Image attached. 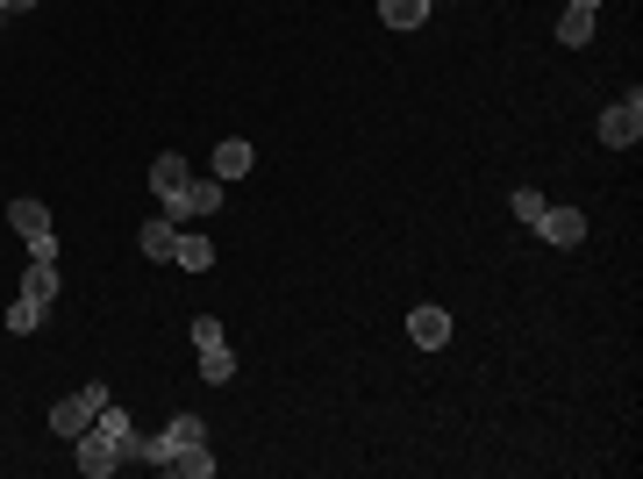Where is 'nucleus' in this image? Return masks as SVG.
<instances>
[{"mask_svg":"<svg viewBox=\"0 0 643 479\" xmlns=\"http://www.w3.org/2000/svg\"><path fill=\"white\" fill-rule=\"evenodd\" d=\"M101 408H108V387H101V379H86L79 394H65V401H58V408H51V429H58V437H65V444H72V437H79V429L93 423V415H101Z\"/></svg>","mask_w":643,"mask_h":479,"instance_id":"f03ea898","label":"nucleus"},{"mask_svg":"<svg viewBox=\"0 0 643 479\" xmlns=\"http://www.w3.org/2000/svg\"><path fill=\"white\" fill-rule=\"evenodd\" d=\"M29 257H36V265H58V229H51V237H36Z\"/></svg>","mask_w":643,"mask_h":479,"instance_id":"412c9836","label":"nucleus"},{"mask_svg":"<svg viewBox=\"0 0 643 479\" xmlns=\"http://www.w3.org/2000/svg\"><path fill=\"white\" fill-rule=\"evenodd\" d=\"M193 343H201V351H207V343H222V323H215V315H193Z\"/></svg>","mask_w":643,"mask_h":479,"instance_id":"aec40b11","label":"nucleus"},{"mask_svg":"<svg viewBox=\"0 0 643 479\" xmlns=\"http://www.w3.org/2000/svg\"><path fill=\"white\" fill-rule=\"evenodd\" d=\"M36 323H43V308H36L29 293H15V301H8V329H15V337H29Z\"/></svg>","mask_w":643,"mask_h":479,"instance_id":"a211bd4d","label":"nucleus"},{"mask_svg":"<svg viewBox=\"0 0 643 479\" xmlns=\"http://www.w3.org/2000/svg\"><path fill=\"white\" fill-rule=\"evenodd\" d=\"M179 179H187V157H179V151H165V157H151V193H157V201H165V193H172V187H179Z\"/></svg>","mask_w":643,"mask_h":479,"instance_id":"dca6fc26","label":"nucleus"},{"mask_svg":"<svg viewBox=\"0 0 643 479\" xmlns=\"http://www.w3.org/2000/svg\"><path fill=\"white\" fill-rule=\"evenodd\" d=\"M165 472H187V479H207V472H215V458H207V444H187V451H179V458L165 465Z\"/></svg>","mask_w":643,"mask_h":479,"instance_id":"f3484780","label":"nucleus"},{"mask_svg":"<svg viewBox=\"0 0 643 479\" xmlns=\"http://www.w3.org/2000/svg\"><path fill=\"white\" fill-rule=\"evenodd\" d=\"M0 8H8V15H29V8H36V0H0Z\"/></svg>","mask_w":643,"mask_h":479,"instance_id":"4be33fe9","label":"nucleus"},{"mask_svg":"<svg viewBox=\"0 0 643 479\" xmlns=\"http://www.w3.org/2000/svg\"><path fill=\"white\" fill-rule=\"evenodd\" d=\"M407 343H415V351H443V343H451V315L443 308H415L407 315Z\"/></svg>","mask_w":643,"mask_h":479,"instance_id":"423d86ee","label":"nucleus"},{"mask_svg":"<svg viewBox=\"0 0 643 479\" xmlns=\"http://www.w3.org/2000/svg\"><path fill=\"white\" fill-rule=\"evenodd\" d=\"M8 223H15V237H22V243H36V237H51V207L22 193V201H8Z\"/></svg>","mask_w":643,"mask_h":479,"instance_id":"6e6552de","label":"nucleus"},{"mask_svg":"<svg viewBox=\"0 0 643 479\" xmlns=\"http://www.w3.org/2000/svg\"><path fill=\"white\" fill-rule=\"evenodd\" d=\"M572 8H601V0H572Z\"/></svg>","mask_w":643,"mask_h":479,"instance_id":"5701e85b","label":"nucleus"},{"mask_svg":"<svg viewBox=\"0 0 643 479\" xmlns=\"http://www.w3.org/2000/svg\"><path fill=\"white\" fill-rule=\"evenodd\" d=\"M72 444H79V472L86 479H108V472H115V444H101V437H93V429H79V437H72Z\"/></svg>","mask_w":643,"mask_h":479,"instance_id":"1a4fd4ad","label":"nucleus"},{"mask_svg":"<svg viewBox=\"0 0 643 479\" xmlns=\"http://www.w3.org/2000/svg\"><path fill=\"white\" fill-rule=\"evenodd\" d=\"M143 257H157V265H172V243H179V223H172V215H157V223H143Z\"/></svg>","mask_w":643,"mask_h":479,"instance_id":"9b49d317","label":"nucleus"},{"mask_svg":"<svg viewBox=\"0 0 643 479\" xmlns=\"http://www.w3.org/2000/svg\"><path fill=\"white\" fill-rule=\"evenodd\" d=\"M0 22H8V8H0Z\"/></svg>","mask_w":643,"mask_h":479,"instance_id":"b1692460","label":"nucleus"},{"mask_svg":"<svg viewBox=\"0 0 643 479\" xmlns=\"http://www.w3.org/2000/svg\"><path fill=\"white\" fill-rule=\"evenodd\" d=\"M537 237L558 243V251H572V243H587V215H579V207H543V215H537Z\"/></svg>","mask_w":643,"mask_h":479,"instance_id":"20e7f679","label":"nucleus"},{"mask_svg":"<svg viewBox=\"0 0 643 479\" xmlns=\"http://www.w3.org/2000/svg\"><path fill=\"white\" fill-rule=\"evenodd\" d=\"M558 43H565V51L593 43V8H565V15H558Z\"/></svg>","mask_w":643,"mask_h":479,"instance_id":"2eb2a0df","label":"nucleus"},{"mask_svg":"<svg viewBox=\"0 0 643 479\" xmlns=\"http://www.w3.org/2000/svg\"><path fill=\"white\" fill-rule=\"evenodd\" d=\"M379 22H387V29H423L429 0H379Z\"/></svg>","mask_w":643,"mask_h":479,"instance_id":"f8f14e48","label":"nucleus"},{"mask_svg":"<svg viewBox=\"0 0 643 479\" xmlns=\"http://www.w3.org/2000/svg\"><path fill=\"white\" fill-rule=\"evenodd\" d=\"M215 207H222V179H193V172H187V179L165 193L172 223H201V215H215Z\"/></svg>","mask_w":643,"mask_h":479,"instance_id":"f257e3e1","label":"nucleus"},{"mask_svg":"<svg viewBox=\"0 0 643 479\" xmlns=\"http://www.w3.org/2000/svg\"><path fill=\"white\" fill-rule=\"evenodd\" d=\"M543 207H551V201H543L537 187H515V223H529V229H537V215H543Z\"/></svg>","mask_w":643,"mask_h":479,"instance_id":"6ab92c4d","label":"nucleus"},{"mask_svg":"<svg viewBox=\"0 0 643 479\" xmlns=\"http://www.w3.org/2000/svg\"><path fill=\"white\" fill-rule=\"evenodd\" d=\"M22 293H29L36 308H51V301H58V265H36V257H29V273H22Z\"/></svg>","mask_w":643,"mask_h":479,"instance_id":"4468645a","label":"nucleus"},{"mask_svg":"<svg viewBox=\"0 0 643 479\" xmlns=\"http://www.w3.org/2000/svg\"><path fill=\"white\" fill-rule=\"evenodd\" d=\"M636 137H643V93H629V101H615L608 115H601V143H608V151H629Z\"/></svg>","mask_w":643,"mask_h":479,"instance_id":"7ed1b4c3","label":"nucleus"},{"mask_svg":"<svg viewBox=\"0 0 643 479\" xmlns=\"http://www.w3.org/2000/svg\"><path fill=\"white\" fill-rule=\"evenodd\" d=\"M251 165H257V151L243 137H222L215 143V179H222V187H229V179H251Z\"/></svg>","mask_w":643,"mask_h":479,"instance_id":"0eeeda50","label":"nucleus"},{"mask_svg":"<svg viewBox=\"0 0 643 479\" xmlns=\"http://www.w3.org/2000/svg\"><path fill=\"white\" fill-rule=\"evenodd\" d=\"M201 379L207 387H229V379H237V351H229V343H207L201 351Z\"/></svg>","mask_w":643,"mask_h":479,"instance_id":"ddd939ff","label":"nucleus"},{"mask_svg":"<svg viewBox=\"0 0 643 479\" xmlns=\"http://www.w3.org/2000/svg\"><path fill=\"white\" fill-rule=\"evenodd\" d=\"M172 265H179V273H207V265H215V243H207L201 229H179V243H172Z\"/></svg>","mask_w":643,"mask_h":479,"instance_id":"9d476101","label":"nucleus"},{"mask_svg":"<svg viewBox=\"0 0 643 479\" xmlns=\"http://www.w3.org/2000/svg\"><path fill=\"white\" fill-rule=\"evenodd\" d=\"M93 437H101V444H115V458H136V423H129V408H115V401H108L101 415H93Z\"/></svg>","mask_w":643,"mask_h":479,"instance_id":"39448f33","label":"nucleus"}]
</instances>
